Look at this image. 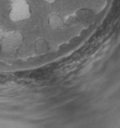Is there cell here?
<instances>
[{"instance_id": "1", "label": "cell", "mask_w": 120, "mask_h": 128, "mask_svg": "<svg viewBox=\"0 0 120 128\" xmlns=\"http://www.w3.org/2000/svg\"><path fill=\"white\" fill-rule=\"evenodd\" d=\"M31 15V7L26 0H23L14 2L9 12V18L12 22H21L29 18Z\"/></svg>"}, {"instance_id": "2", "label": "cell", "mask_w": 120, "mask_h": 128, "mask_svg": "<svg viewBox=\"0 0 120 128\" xmlns=\"http://www.w3.org/2000/svg\"><path fill=\"white\" fill-rule=\"evenodd\" d=\"M24 40L23 35L20 31L13 30L5 33L0 41L2 50L5 52L12 51L21 46Z\"/></svg>"}, {"instance_id": "3", "label": "cell", "mask_w": 120, "mask_h": 128, "mask_svg": "<svg viewBox=\"0 0 120 128\" xmlns=\"http://www.w3.org/2000/svg\"><path fill=\"white\" fill-rule=\"evenodd\" d=\"M49 25L54 30L60 29L63 26V18L58 13H52L48 17Z\"/></svg>"}, {"instance_id": "4", "label": "cell", "mask_w": 120, "mask_h": 128, "mask_svg": "<svg viewBox=\"0 0 120 128\" xmlns=\"http://www.w3.org/2000/svg\"><path fill=\"white\" fill-rule=\"evenodd\" d=\"M5 30H4V29L0 26V41L2 40V39L3 38V37H4V35H5Z\"/></svg>"}, {"instance_id": "5", "label": "cell", "mask_w": 120, "mask_h": 128, "mask_svg": "<svg viewBox=\"0 0 120 128\" xmlns=\"http://www.w3.org/2000/svg\"><path fill=\"white\" fill-rule=\"evenodd\" d=\"M47 3H49V4H53V3H54V2H56L57 0H45Z\"/></svg>"}, {"instance_id": "6", "label": "cell", "mask_w": 120, "mask_h": 128, "mask_svg": "<svg viewBox=\"0 0 120 128\" xmlns=\"http://www.w3.org/2000/svg\"><path fill=\"white\" fill-rule=\"evenodd\" d=\"M14 2H20V1H23V0H13Z\"/></svg>"}]
</instances>
